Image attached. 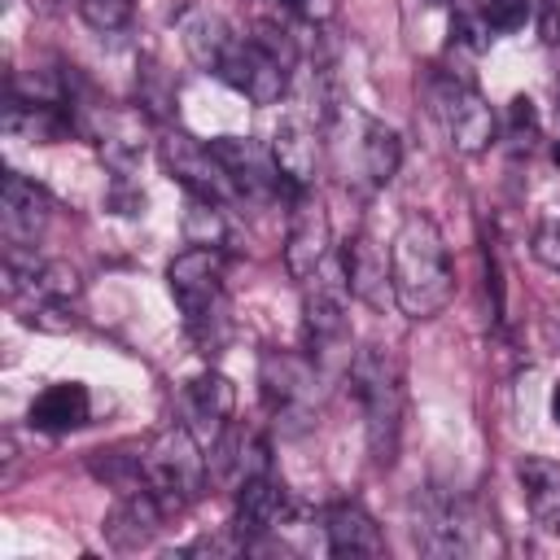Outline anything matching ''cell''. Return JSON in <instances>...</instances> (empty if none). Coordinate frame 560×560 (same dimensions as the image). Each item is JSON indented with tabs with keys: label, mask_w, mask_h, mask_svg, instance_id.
<instances>
[{
	"label": "cell",
	"mask_w": 560,
	"mask_h": 560,
	"mask_svg": "<svg viewBox=\"0 0 560 560\" xmlns=\"http://www.w3.org/2000/svg\"><path fill=\"white\" fill-rule=\"evenodd\" d=\"M389 280H394V306L407 319H433L446 311L455 293V267L446 254V241L429 214H407L402 228L389 241Z\"/></svg>",
	"instance_id": "6da1fadb"
},
{
	"label": "cell",
	"mask_w": 560,
	"mask_h": 560,
	"mask_svg": "<svg viewBox=\"0 0 560 560\" xmlns=\"http://www.w3.org/2000/svg\"><path fill=\"white\" fill-rule=\"evenodd\" d=\"M166 289L184 315V332L210 354L228 341V302H223V258L210 245H188L166 267Z\"/></svg>",
	"instance_id": "7a4b0ae2"
},
{
	"label": "cell",
	"mask_w": 560,
	"mask_h": 560,
	"mask_svg": "<svg viewBox=\"0 0 560 560\" xmlns=\"http://www.w3.org/2000/svg\"><path fill=\"white\" fill-rule=\"evenodd\" d=\"M350 394L363 407V433L372 464L389 468L402 438V372L385 346H363L350 354Z\"/></svg>",
	"instance_id": "3957f363"
},
{
	"label": "cell",
	"mask_w": 560,
	"mask_h": 560,
	"mask_svg": "<svg viewBox=\"0 0 560 560\" xmlns=\"http://www.w3.org/2000/svg\"><path fill=\"white\" fill-rule=\"evenodd\" d=\"M206 481H210L206 446L188 433L184 420L166 424L144 442V486L153 490L166 516H179L184 508H192L206 494Z\"/></svg>",
	"instance_id": "277c9868"
},
{
	"label": "cell",
	"mask_w": 560,
	"mask_h": 560,
	"mask_svg": "<svg viewBox=\"0 0 560 560\" xmlns=\"http://www.w3.org/2000/svg\"><path fill=\"white\" fill-rule=\"evenodd\" d=\"M302 328L306 341L315 350V359H332L341 354L350 368V280L341 267V254L332 262H324L311 280H302Z\"/></svg>",
	"instance_id": "5b68a950"
},
{
	"label": "cell",
	"mask_w": 560,
	"mask_h": 560,
	"mask_svg": "<svg viewBox=\"0 0 560 560\" xmlns=\"http://www.w3.org/2000/svg\"><path fill=\"white\" fill-rule=\"evenodd\" d=\"M258 389L276 420L302 429L319 411V363L293 350H267L258 359Z\"/></svg>",
	"instance_id": "8992f818"
},
{
	"label": "cell",
	"mask_w": 560,
	"mask_h": 560,
	"mask_svg": "<svg viewBox=\"0 0 560 560\" xmlns=\"http://www.w3.org/2000/svg\"><path fill=\"white\" fill-rule=\"evenodd\" d=\"M433 114H438V122H442V131H446L455 153L477 158V153H486L494 144V131H499L494 109L486 105V96L472 83H464L455 74H438L433 79Z\"/></svg>",
	"instance_id": "52a82bcc"
},
{
	"label": "cell",
	"mask_w": 560,
	"mask_h": 560,
	"mask_svg": "<svg viewBox=\"0 0 560 560\" xmlns=\"http://www.w3.org/2000/svg\"><path fill=\"white\" fill-rule=\"evenodd\" d=\"M158 158H162V171L188 197H201V201H214V206H228L236 197V184H232V175L223 171V162L214 158L210 144L192 140L184 131H166L158 140Z\"/></svg>",
	"instance_id": "ba28073f"
},
{
	"label": "cell",
	"mask_w": 560,
	"mask_h": 560,
	"mask_svg": "<svg viewBox=\"0 0 560 560\" xmlns=\"http://www.w3.org/2000/svg\"><path fill=\"white\" fill-rule=\"evenodd\" d=\"M214 74L232 92H241L245 101H254V105H280V96L289 92V61H280L254 35L232 39V48L223 52V61H219Z\"/></svg>",
	"instance_id": "9c48e42d"
},
{
	"label": "cell",
	"mask_w": 560,
	"mask_h": 560,
	"mask_svg": "<svg viewBox=\"0 0 560 560\" xmlns=\"http://www.w3.org/2000/svg\"><path fill=\"white\" fill-rule=\"evenodd\" d=\"M332 249V228H328V210L324 201L306 188L293 192V210H289V232H284V271L293 280H311Z\"/></svg>",
	"instance_id": "30bf717a"
},
{
	"label": "cell",
	"mask_w": 560,
	"mask_h": 560,
	"mask_svg": "<svg viewBox=\"0 0 560 560\" xmlns=\"http://www.w3.org/2000/svg\"><path fill=\"white\" fill-rule=\"evenodd\" d=\"M472 525L459 512V503H451L442 490L424 486L411 499V542L424 556H464L472 551Z\"/></svg>",
	"instance_id": "8fae6325"
},
{
	"label": "cell",
	"mask_w": 560,
	"mask_h": 560,
	"mask_svg": "<svg viewBox=\"0 0 560 560\" xmlns=\"http://www.w3.org/2000/svg\"><path fill=\"white\" fill-rule=\"evenodd\" d=\"M210 149L223 162V171L232 175L236 197H245V201H271L284 188L280 184V171H276V158H271V144H258V140H245V136H214Z\"/></svg>",
	"instance_id": "7c38bea8"
},
{
	"label": "cell",
	"mask_w": 560,
	"mask_h": 560,
	"mask_svg": "<svg viewBox=\"0 0 560 560\" xmlns=\"http://www.w3.org/2000/svg\"><path fill=\"white\" fill-rule=\"evenodd\" d=\"M52 219V197L26 179L22 171H9L0 184V232L4 245H35Z\"/></svg>",
	"instance_id": "4fadbf2b"
},
{
	"label": "cell",
	"mask_w": 560,
	"mask_h": 560,
	"mask_svg": "<svg viewBox=\"0 0 560 560\" xmlns=\"http://www.w3.org/2000/svg\"><path fill=\"white\" fill-rule=\"evenodd\" d=\"M184 424H188V433L210 451L219 438H223V429L232 424V411H236V389H232V381L223 376V372H201V376H192L188 385H184Z\"/></svg>",
	"instance_id": "5bb4252c"
},
{
	"label": "cell",
	"mask_w": 560,
	"mask_h": 560,
	"mask_svg": "<svg viewBox=\"0 0 560 560\" xmlns=\"http://www.w3.org/2000/svg\"><path fill=\"white\" fill-rule=\"evenodd\" d=\"M284 516H289V490H284V481H280V477L258 472V477H249L245 486H236L232 534H236L245 547H254L262 534L280 529V525H284Z\"/></svg>",
	"instance_id": "9a60e30c"
},
{
	"label": "cell",
	"mask_w": 560,
	"mask_h": 560,
	"mask_svg": "<svg viewBox=\"0 0 560 560\" xmlns=\"http://www.w3.org/2000/svg\"><path fill=\"white\" fill-rule=\"evenodd\" d=\"M162 521H166L162 503L153 499L149 486H140V490H127V494L114 499V508L105 512V525L101 529H105V542L114 551H140L144 542H153V534L162 529Z\"/></svg>",
	"instance_id": "2e32d148"
},
{
	"label": "cell",
	"mask_w": 560,
	"mask_h": 560,
	"mask_svg": "<svg viewBox=\"0 0 560 560\" xmlns=\"http://www.w3.org/2000/svg\"><path fill=\"white\" fill-rule=\"evenodd\" d=\"M341 267L350 280V293L359 302H368L372 311H385L394 302V280H389V249L376 245L368 232H359L354 241H346L341 249Z\"/></svg>",
	"instance_id": "e0dca14e"
},
{
	"label": "cell",
	"mask_w": 560,
	"mask_h": 560,
	"mask_svg": "<svg viewBox=\"0 0 560 560\" xmlns=\"http://www.w3.org/2000/svg\"><path fill=\"white\" fill-rule=\"evenodd\" d=\"M267 438L258 429H241V424H228L223 438L210 446V477L223 481V486H245L249 477L258 472H271V459H267Z\"/></svg>",
	"instance_id": "ac0fdd59"
},
{
	"label": "cell",
	"mask_w": 560,
	"mask_h": 560,
	"mask_svg": "<svg viewBox=\"0 0 560 560\" xmlns=\"http://www.w3.org/2000/svg\"><path fill=\"white\" fill-rule=\"evenodd\" d=\"M271 158L280 171V184L289 192H306L315 179V162H319V140L315 127L306 118H284L271 136Z\"/></svg>",
	"instance_id": "d6986e66"
},
{
	"label": "cell",
	"mask_w": 560,
	"mask_h": 560,
	"mask_svg": "<svg viewBox=\"0 0 560 560\" xmlns=\"http://www.w3.org/2000/svg\"><path fill=\"white\" fill-rule=\"evenodd\" d=\"M516 481L534 525L542 534H560V464L547 455H525L516 464Z\"/></svg>",
	"instance_id": "ffe728a7"
},
{
	"label": "cell",
	"mask_w": 560,
	"mask_h": 560,
	"mask_svg": "<svg viewBox=\"0 0 560 560\" xmlns=\"http://www.w3.org/2000/svg\"><path fill=\"white\" fill-rule=\"evenodd\" d=\"M324 534H328L332 556H381L385 551L381 525L363 503H332L324 512Z\"/></svg>",
	"instance_id": "44dd1931"
},
{
	"label": "cell",
	"mask_w": 560,
	"mask_h": 560,
	"mask_svg": "<svg viewBox=\"0 0 560 560\" xmlns=\"http://www.w3.org/2000/svg\"><path fill=\"white\" fill-rule=\"evenodd\" d=\"M88 411H92L88 385H79V381H57V385H48V389L31 402L26 420H31V429H39V433H70V429L88 424Z\"/></svg>",
	"instance_id": "7402d4cb"
},
{
	"label": "cell",
	"mask_w": 560,
	"mask_h": 560,
	"mask_svg": "<svg viewBox=\"0 0 560 560\" xmlns=\"http://www.w3.org/2000/svg\"><path fill=\"white\" fill-rule=\"evenodd\" d=\"M179 39H184V52L192 57V66L219 70V61H223V52L232 48L236 35L228 31V22H223L214 9L188 4V9L179 13Z\"/></svg>",
	"instance_id": "603a6c76"
},
{
	"label": "cell",
	"mask_w": 560,
	"mask_h": 560,
	"mask_svg": "<svg viewBox=\"0 0 560 560\" xmlns=\"http://www.w3.org/2000/svg\"><path fill=\"white\" fill-rule=\"evenodd\" d=\"M4 127L22 140H35V144H57L66 140L70 131V118L52 105V101H9V114H4Z\"/></svg>",
	"instance_id": "cb8c5ba5"
},
{
	"label": "cell",
	"mask_w": 560,
	"mask_h": 560,
	"mask_svg": "<svg viewBox=\"0 0 560 560\" xmlns=\"http://www.w3.org/2000/svg\"><path fill=\"white\" fill-rule=\"evenodd\" d=\"M398 162H402V140L394 127L368 118L363 122V171L372 184H389L398 175Z\"/></svg>",
	"instance_id": "d4e9b609"
},
{
	"label": "cell",
	"mask_w": 560,
	"mask_h": 560,
	"mask_svg": "<svg viewBox=\"0 0 560 560\" xmlns=\"http://www.w3.org/2000/svg\"><path fill=\"white\" fill-rule=\"evenodd\" d=\"M184 241H188V245H210V249H219V245L228 241V219H223V206L201 201V197H188V214H184Z\"/></svg>",
	"instance_id": "484cf974"
},
{
	"label": "cell",
	"mask_w": 560,
	"mask_h": 560,
	"mask_svg": "<svg viewBox=\"0 0 560 560\" xmlns=\"http://www.w3.org/2000/svg\"><path fill=\"white\" fill-rule=\"evenodd\" d=\"M18 311H22L18 319L26 328H39V332H70V328H79L70 302H57V298H31V302H18Z\"/></svg>",
	"instance_id": "4316f807"
},
{
	"label": "cell",
	"mask_w": 560,
	"mask_h": 560,
	"mask_svg": "<svg viewBox=\"0 0 560 560\" xmlns=\"http://www.w3.org/2000/svg\"><path fill=\"white\" fill-rule=\"evenodd\" d=\"M481 18L494 35H516L534 18V0H486Z\"/></svg>",
	"instance_id": "83f0119b"
},
{
	"label": "cell",
	"mask_w": 560,
	"mask_h": 560,
	"mask_svg": "<svg viewBox=\"0 0 560 560\" xmlns=\"http://www.w3.org/2000/svg\"><path fill=\"white\" fill-rule=\"evenodd\" d=\"M79 13L92 31H122L136 13V0H79Z\"/></svg>",
	"instance_id": "f1b7e54d"
},
{
	"label": "cell",
	"mask_w": 560,
	"mask_h": 560,
	"mask_svg": "<svg viewBox=\"0 0 560 560\" xmlns=\"http://www.w3.org/2000/svg\"><path fill=\"white\" fill-rule=\"evenodd\" d=\"M508 114H512V136H516V140L525 136V144H529L534 131H538V109H534V101H529V96H516Z\"/></svg>",
	"instance_id": "f546056e"
},
{
	"label": "cell",
	"mask_w": 560,
	"mask_h": 560,
	"mask_svg": "<svg viewBox=\"0 0 560 560\" xmlns=\"http://www.w3.org/2000/svg\"><path fill=\"white\" fill-rule=\"evenodd\" d=\"M534 258L551 271H560V228H538L534 232Z\"/></svg>",
	"instance_id": "4dcf8cb0"
},
{
	"label": "cell",
	"mask_w": 560,
	"mask_h": 560,
	"mask_svg": "<svg viewBox=\"0 0 560 560\" xmlns=\"http://www.w3.org/2000/svg\"><path fill=\"white\" fill-rule=\"evenodd\" d=\"M538 35H542V44H560V0H547L542 9H538Z\"/></svg>",
	"instance_id": "1f68e13d"
},
{
	"label": "cell",
	"mask_w": 560,
	"mask_h": 560,
	"mask_svg": "<svg viewBox=\"0 0 560 560\" xmlns=\"http://www.w3.org/2000/svg\"><path fill=\"white\" fill-rule=\"evenodd\" d=\"M284 13H306V0H276Z\"/></svg>",
	"instance_id": "d6a6232c"
},
{
	"label": "cell",
	"mask_w": 560,
	"mask_h": 560,
	"mask_svg": "<svg viewBox=\"0 0 560 560\" xmlns=\"http://www.w3.org/2000/svg\"><path fill=\"white\" fill-rule=\"evenodd\" d=\"M551 420L560 424V381H556V389H551Z\"/></svg>",
	"instance_id": "836d02e7"
},
{
	"label": "cell",
	"mask_w": 560,
	"mask_h": 560,
	"mask_svg": "<svg viewBox=\"0 0 560 560\" xmlns=\"http://www.w3.org/2000/svg\"><path fill=\"white\" fill-rule=\"evenodd\" d=\"M551 162H556V166H560V140H556V144H551Z\"/></svg>",
	"instance_id": "e575fe53"
},
{
	"label": "cell",
	"mask_w": 560,
	"mask_h": 560,
	"mask_svg": "<svg viewBox=\"0 0 560 560\" xmlns=\"http://www.w3.org/2000/svg\"><path fill=\"white\" fill-rule=\"evenodd\" d=\"M556 101H560V74H556Z\"/></svg>",
	"instance_id": "d590c367"
}]
</instances>
